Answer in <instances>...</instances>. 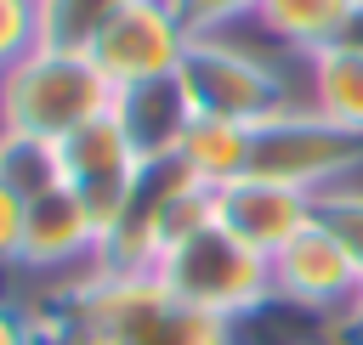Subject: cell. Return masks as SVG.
<instances>
[{
  "instance_id": "cell-13",
  "label": "cell",
  "mask_w": 363,
  "mask_h": 345,
  "mask_svg": "<svg viewBox=\"0 0 363 345\" xmlns=\"http://www.w3.org/2000/svg\"><path fill=\"white\" fill-rule=\"evenodd\" d=\"M352 17H357V0H261L255 6V23L301 57H318V51L340 45Z\"/></svg>"
},
{
  "instance_id": "cell-15",
  "label": "cell",
  "mask_w": 363,
  "mask_h": 345,
  "mask_svg": "<svg viewBox=\"0 0 363 345\" xmlns=\"http://www.w3.org/2000/svg\"><path fill=\"white\" fill-rule=\"evenodd\" d=\"M306 85H312V107L340 124V130H357L363 136V51L357 45H329L318 57H306Z\"/></svg>"
},
{
  "instance_id": "cell-18",
  "label": "cell",
  "mask_w": 363,
  "mask_h": 345,
  "mask_svg": "<svg viewBox=\"0 0 363 345\" xmlns=\"http://www.w3.org/2000/svg\"><path fill=\"white\" fill-rule=\"evenodd\" d=\"M318 221L346 243V255L357 260V271H363V187H329V192H318Z\"/></svg>"
},
{
  "instance_id": "cell-7",
  "label": "cell",
  "mask_w": 363,
  "mask_h": 345,
  "mask_svg": "<svg viewBox=\"0 0 363 345\" xmlns=\"http://www.w3.org/2000/svg\"><path fill=\"white\" fill-rule=\"evenodd\" d=\"M193 34L182 28V17L164 0H136L130 11L113 17V28L91 45V62L102 68V79L119 90L130 85H153V79H176L182 57H187Z\"/></svg>"
},
{
  "instance_id": "cell-6",
  "label": "cell",
  "mask_w": 363,
  "mask_h": 345,
  "mask_svg": "<svg viewBox=\"0 0 363 345\" xmlns=\"http://www.w3.org/2000/svg\"><path fill=\"white\" fill-rule=\"evenodd\" d=\"M182 90L199 113L216 119H238V124H261L284 107H295V90L284 79V68L227 34H193L187 57H182Z\"/></svg>"
},
{
  "instance_id": "cell-4",
  "label": "cell",
  "mask_w": 363,
  "mask_h": 345,
  "mask_svg": "<svg viewBox=\"0 0 363 345\" xmlns=\"http://www.w3.org/2000/svg\"><path fill=\"white\" fill-rule=\"evenodd\" d=\"M199 221H210V187H199L176 158L142 164L119 221L96 249V271H153L159 255Z\"/></svg>"
},
{
  "instance_id": "cell-11",
  "label": "cell",
  "mask_w": 363,
  "mask_h": 345,
  "mask_svg": "<svg viewBox=\"0 0 363 345\" xmlns=\"http://www.w3.org/2000/svg\"><path fill=\"white\" fill-rule=\"evenodd\" d=\"M96 249H102V226L91 221V209L74 187H57L28 204L17 266H34V271H57V266H79V260L96 266Z\"/></svg>"
},
{
  "instance_id": "cell-24",
  "label": "cell",
  "mask_w": 363,
  "mask_h": 345,
  "mask_svg": "<svg viewBox=\"0 0 363 345\" xmlns=\"http://www.w3.org/2000/svg\"><path fill=\"white\" fill-rule=\"evenodd\" d=\"M346 45L363 51V0H357V17H352V28H346Z\"/></svg>"
},
{
  "instance_id": "cell-5",
  "label": "cell",
  "mask_w": 363,
  "mask_h": 345,
  "mask_svg": "<svg viewBox=\"0 0 363 345\" xmlns=\"http://www.w3.org/2000/svg\"><path fill=\"white\" fill-rule=\"evenodd\" d=\"M250 175H267L318 198L363 175V136L329 124L318 107H284L250 124Z\"/></svg>"
},
{
  "instance_id": "cell-14",
  "label": "cell",
  "mask_w": 363,
  "mask_h": 345,
  "mask_svg": "<svg viewBox=\"0 0 363 345\" xmlns=\"http://www.w3.org/2000/svg\"><path fill=\"white\" fill-rule=\"evenodd\" d=\"M176 164L199 181V187H227L238 175H250V124L238 119H216V113H199L176 147Z\"/></svg>"
},
{
  "instance_id": "cell-2",
  "label": "cell",
  "mask_w": 363,
  "mask_h": 345,
  "mask_svg": "<svg viewBox=\"0 0 363 345\" xmlns=\"http://www.w3.org/2000/svg\"><path fill=\"white\" fill-rule=\"evenodd\" d=\"M113 107V85L85 51H57L34 45L0 74V130L6 136H34V141H62L79 124L102 119Z\"/></svg>"
},
{
  "instance_id": "cell-8",
  "label": "cell",
  "mask_w": 363,
  "mask_h": 345,
  "mask_svg": "<svg viewBox=\"0 0 363 345\" xmlns=\"http://www.w3.org/2000/svg\"><path fill=\"white\" fill-rule=\"evenodd\" d=\"M57 164H62V187H74V192L85 198L91 221H96L102 238H108V226L119 221V209H125V198H130L136 175H142V158H136L125 124L113 119V107H108L102 119L79 124L74 136H62V141H57Z\"/></svg>"
},
{
  "instance_id": "cell-12",
  "label": "cell",
  "mask_w": 363,
  "mask_h": 345,
  "mask_svg": "<svg viewBox=\"0 0 363 345\" xmlns=\"http://www.w3.org/2000/svg\"><path fill=\"white\" fill-rule=\"evenodd\" d=\"M113 119L125 124L130 147L142 164H159V158H176L187 124L199 119V107L187 102L182 79H153V85H130L113 96Z\"/></svg>"
},
{
  "instance_id": "cell-21",
  "label": "cell",
  "mask_w": 363,
  "mask_h": 345,
  "mask_svg": "<svg viewBox=\"0 0 363 345\" xmlns=\"http://www.w3.org/2000/svg\"><path fill=\"white\" fill-rule=\"evenodd\" d=\"M23 215H28V204L11 187H0V260H17V249H23Z\"/></svg>"
},
{
  "instance_id": "cell-10",
  "label": "cell",
  "mask_w": 363,
  "mask_h": 345,
  "mask_svg": "<svg viewBox=\"0 0 363 345\" xmlns=\"http://www.w3.org/2000/svg\"><path fill=\"white\" fill-rule=\"evenodd\" d=\"M210 215L238 243H250L255 255L272 260L301 226L318 221V198L312 192H295L284 181H267V175H238V181H227V187L210 192Z\"/></svg>"
},
{
  "instance_id": "cell-16",
  "label": "cell",
  "mask_w": 363,
  "mask_h": 345,
  "mask_svg": "<svg viewBox=\"0 0 363 345\" xmlns=\"http://www.w3.org/2000/svg\"><path fill=\"white\" fill-rule=\"evenodd\" d=\"M136 0H34V34L40 45H57V51H85L113 28L119 11H130Z\"/></svg>"
},
{
  "instance_id": "cell-1",
  "label": "cell",
  "mask_w": 363,
  "mask_h": 345,
  "mask_svg": "<svg viewBox=\"0 0 363 345\" xmlns=\"http://www.w3.org/2000/svg\"><path fill=\"white\" fill-rule=\"evenodd\" d=\"M40 345H238V322L170 294L153 271H85L34 317Z\"/></svg>"
},
{
  "instance_id": "cell-23",
  "label": "cell",
  "mask_w": 363,
  "mask_h": 345,
  "mask_svg": "<svg viewBox=\"0 0 363 345\" xmlns=\"http://www.w3.org/2000/svg\"><path fill=\"white\" fill-rule=\"evenodd\" d=\"M0 345H40L34 317H28V311H17V305H6V300H0Z\"/></svg>"
},
{
  "instance_id": "cell-20",
  "label": "cell",
  "mask_w": 363,
  "mask_h": 345,
  "mask_svg": "<svg viewBox=\"0 0 363 345\" xmlns=\"http://www.w3.org/2000/svg\"><path fill=\"white\" fill-rule=\"evenodd\" d=\"M34 45H40V34H34V0H0V74L23 51H34Z\"/></svg>"
},
{
  "instance_id": "cell-25",
  "label": "cell",
  "mask_w": 363,
  "mask_h": 345,
  "mask_svg": "<svg viewBox=\"0 0 363 345\" xmlns=\"http://www.w3.org/2000/svg\"><path fill=\"white\" fill-rule=\"evenodd\" d=\"M0 141H6V136H0Z\"/></svg>"
},
{
  "instance_id": "cell-17",
  "label": "cell",
  "mask_w": 363,
  "mask_h": 345,
  "mask_svg": "<svg viewBox=\"0 0 363 345\" xmlns=\"http://www.w3.org/2000/svg\"><path fill=\"white\" fill-rule=\"evenodd\" d=\"M6 136V130H0ZM0 187H11L23 204L45 198L62 187V164H57V141H34V136H6L0 141Z\"/></svg>"
},
{
  "instance_id": "cell-9",
  "label": "cell",
  "mask_w": 363,
  "mask_h": 345,
  "mask_svg": "<svg viewBox=\"0 0 363 345\" xmlns=\"http://www.w3.org/2000/svg\"><path fill=\"white\" fill-rule=\"evenodd\" d=\"M363 288V271L357 260L346 255V243L312 221L301 226L278 255H272V294L295 311H312V317H335L340 305H352V294Z\"/></svg>"
},
{
  "instance_id": "cell-19",
  "label": "cell",
  "mask_w": 363,
  "mask_h": 345,
  "mask_svg": "<svg viewBox=\"0 0 363 345\" xmlns=\"http://www.w3.org/2000/svg\"><path fill=\"white\" fill-rule=\"evenodd\" d=\"M164 6L182 17V28H187V34H227L233 23L255 17V6H261V0H164Z\"/></svg>"
},
{
  "instance_id": "cell-22",
  "label": "cell",
  "mask_w": 363,
  "mask_h": 345,
  "mask_svg": "<svg viewBox=\"0 0 363 345\" xmlns=\"http://www.w3.org/2000/svg\"><path fill=\"white\" fill-rule=\"evenodd\" d=\"M323 345H363V288L352 294V305H340L323 328Z\"/></svg>"
},
{
  "instance_id": "cell-3",
  "label": "cell",
  "mask_w": 363,
  "mask_h": 345,
  "mask_svg": "<svg viewBox=\"0 0 363 345\" xmlns=\"http://www.w3.org/2000/svg\"><path fill=\"white\" fill-rule=\"evenodd\" d=\"M153 277L170 294H182L187 305H199L210 317H227V322H238V317L261 311L267 300H278L272 294V260L255 255L250 243H238L227 226H216V215L187 226L159 255Z\"/></svg>"
}]
</instances>
